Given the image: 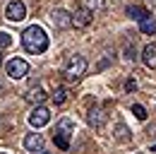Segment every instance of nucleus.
Instances as JSON below:
<instances>
[{"label": "nucleus", "instance_id": "nucleus-1", "mask_svg": "<svg viewBox=\"0 0 156 154\" xmlns=\"http://www.w3.org/2000/svg\"><path fill=\"white\" fill-rule=\"evenodd\" d=\"M22 46H24V51L31 53V56L46 53V51H48V34H46V29L39 27V24L27 27L24 34H22Z\"/></svg>", "mask_w": 156, "mask_h": 154}, {"label": "nucleus", "instance_id": "nucleus-2", "mask_svg": "<svg viewBox=\"0 0 156 154\" xmlns=\"http://www.w3.org/2000/svg\"><path fill=\"white\" fill-rule=\"evenodd\" d=\"M75 133V123L70 120V118H60L58 123H55V130H53V142H55V147L62 149V152H67L70 149V137Z\"/></svg>", "mask_w": 156, "mask_h": 154}, {"label": "nucleus", "instance_id": "nucleus-3", "mask_svg": "<svg viewBox=\"0 0 156 154\" xmlns=\"http://www.w3.org/2000/svg\"><path fill=\"white\" fill-rule=\"evenodd\" d=\"M87 68H89V63H87V58L79 56V53H75V56H70L67 60H65V79H70V82H77L79 77L87 72Z\"/></svg>", "mask_w": 156, "mask_h": 154}, {"label": "nucleus", "instance_id": "nucleus-4", "mask_svg": "<svg viewBox=\"0 0 156 154\" xmlns=\"http://www.w3.org/2000/svg\"><path fill=\"white\" fill-rule=\"evenodd\" d=\"M5 70H7V77L22 79V77H27V72H29V63H27L24 58H12V60L5 65Z\"/></svg>", "mask_w": 156, "mask_h": 154}, {"label": "nucleus", "instance_id": "nucleus-5", "mask_svg": "<svg viewBox=\"0 0 156 154\" xmlns=\"http://www.w3.org/2000/svg\"><path fill=\"white\" fill-rule=\"evenodd\" d=\"M48 120H51V111L46 108V106H34L31 108V113H29V125L31 128H43V125H48Z\"/></svg>", "mask_w": 156, "mask_h": 154}, {"label": "nucleus", "instance_id": "nucleus-6", "mask_svg": "<svg viewBox=\"0 0 156 154\" xmlns=\"http://www.w3.org/2000/svg\"><path fill=\"white\" fill-rule=\"evenodd\" d=\"M5 17L10 19V22H22V19L27 17V5L22 0H10L7 7H5Z\"/></svg>", "mask_w": 156, "mask_h": 154}, {"label": "nucleus", "instance_id": "nucleus-7", "mask_svg": "<svg viewBox=\"0 0 156 154\" xmlns=\"http://www.w3.org/2000/svg\"><path fill=\"white\" fill-rule=\"evenodd\" d=\"M51 22H53L58 29H70V27H72V12H67V10L58 7V10L51 12Z\"/></svg>", "mask_w": 156, "mask_h": 154}, {"label": "nucleus", "instance_id": "nucleus-8", "mask_svg": "<svg viewBox=\"0 0 156 154\" xmlns=\"http://www.w3.org/2000/svg\"><path fill=\"white\" fill-rule=\"evenodd\" d=\"M91 22H94V12H89L84 7H79L77 12L72 15V27H89Z\"/></svg>", "mask_w": 156, "mask_h": 154}, {"label": "nucleus", "instance_id": "nucleus-9", "mask_svg": "<svg viewBox=\"0 0 156 154\" xmlns=\"http://www.w3.org/2000/svg\"><path fill=\"white\" fill-rule=\"evenodd\" d=\"M142 63L149 70H156V43H147L142 48Z\"/></svg>", "mask_w": 156, "mask_h": 154}, {"label": "nucleus", "instance_id": "nucleus-10", "mask_svg": "<svg viewBox=\"0 0 156 154\" xmlns=\"http://www.w3.org/2000/svg\"><path fill=\"white\" fill-rule=\"evenodd\" d=\"M24 147H27L31 154H34V152H41V149H43V135L29 133L27 137H24Z\"/></svg>", "mask_w": 156, "mask_h": 154}, {"label": "nucleus", "instance_id": "nucleus-11", "mask_svg": "<svg viewBox=\"0 0 156 154\" xmlns=\"http://www.w3.org/2000/svg\"><path fill=\"white\" fill-rule=\"evenodd\" d=\"M87 120H89V125H94V128H103V123H106V111L91 108L89 116H87Z\"/></svg>", "mask_w": 156, "mask_h": 154}, {"label": "nucleus", "instance_id": "nucleus-12", "mask_svg": "<svg viewBox=\"0 0 156 154\" xmlns=\"http://www.w3.org/2000/svg\"><path fill=\"white\" fill-rule=\"evenodd\" d=\"M24 99H27L29 104H36V106H39V104H43V101L48 99V94H46L41 87H36V89H29V92L24 94Z\"/></svg>", "mask_w": 156, "mask_h": 154}, {"label": "nucleus", "instance_id": "nucleus-13", "mask_svg": "<svg viewBox=\"0 0 156 154\" xmlns=\"http://www.w3.org/2000/svg\"><path fill=\"white\" fill-rule=\"evenodd\" d=\"M139 31H142V34H149V36H151V34L156 31V19L151 17V15L142 17V19H139Z\"/></svg>", "mask_w": 156, "mask_h": 154}, {"label": "nucleus", "instance_id": "nucleus-14", "mask_svg": "<svg viewBox=\"0 0 156 154\" xmlns=\"http://www.w3.org/2000/svg\"><path fill=\"white\" fill-rule=\"evenodd\" d=\"M79 7H84L89 12H101L106 7V2L103 0H79Z\"/></svg>", "mask_w": 156, "mask_h": 154}, {"label": "nucleus", "instance_id": "nucleus-15", "mask_svg": "<svg viewBox=\"0 0 156 154\" xmlns=\"http://www.w3.org/2000/svg\"><path fill=\"white\" fill-rule=\"evenodd\" d=\"M125 12H127V17L137 19V22H139L142 17H147V15H149V12H147L144 7H139V5H127V10H125Z\"/></svg>", "mask_w": 156, "mask_h": 154}, {"label": "nucleus", "instance_id": "nucleus-16", "mask_svg": "<svg viewBox=\"0 0 156 154\" xmlns=\"http://www.w3.org/2000/svg\"><path fill=\"white\" fill-rule=\"evenodd\" d=\"M53 101H55L58 106H62V104L67 101V87H65V84L55 87V92H53Z\"/></svg>", "mask_w": 156, "mask_h": 154}, {"label": "nucleus", "instance_id": "nucleus-17", "mask_svg": "<svg viewBox=\"0 0 156 154\" xmlns=\"http://www.w3.org/2000/svg\"><path fill=\"white\" fill-rule=\"evenodd\" d=\"M132 113H135L137 120H147V108H144L142 104H135V106H132Z\"/></svg>", "mask_w": 156, "mask_h": 154}, {"label": "nucleus", "instance_id": "nucleus-18", "mask_svg": "<svg viewBox=\"0 0 156 154\" xmlns=\"http://www.w3.org/2000/svg\"><path fill=\"white\" fill-rule=\"evenodd\" d=\"M115 130H118V133H115L118 140H122V142H125V140H130V135H127V128H125L122 123H118V128H115Z\"/></svg>", "mask_w": 156, "mask_h": 154}, {"label": "nucleus", "instance_id": "nucleus-19", "mask_svg": "<svg viewBox=\"0 0 156 154\" xmlns=\"http://www.w3.org/2000/svg\"><path fill=\"white\" fill-rule=\"evenodd\" d=\"M7 46H12V36L7 31H0V48H7Z\"/></svg>", "mask_w": 156, "mask_h": 154}, {"label": "nucleus", "instance_id": "nucleus-20", "mask_svg": "<svg viewBox=\"0 0 156 154\" xmlns=\"http://www.w3.org/2000/svg\"><path fill=\"white\" fill-rule=\"evenodd\" d=\"M137 89V82L130 77V79H125V92H135Z\"/></svg>", "mask_w": 156, "mask_h": 154}, {"label": "nucleus", "instance_id": "nucleus-21", "mask_svg": "<svg viewBox=\"0 0 156 154\" xmlns=\"http://www.w3.org/2000/svg\"><path fill=\"white\" fill-rule=\"evenodd\" d=\"M34 154H36V152H34ZM41 154H51V152H43V149H41Z\"/></svg>", "mask_w": 156, "mask_h": 154}, {"label": "nucleus", "instance_id": "nucleus-22", "mask_svg": "<svg viewBox=\"0 0 156 154\" xmlns=\"http://www.w3.org/2000/svg\"><path fill=\"white\" fill-rule=\"evenodd\" d=\"M2 89H5V87H2V82H0V92H2Z\"/></svg>", "mask_w": 156, "mask_h": 154}, {"label": "nucleus", "instance_id": "nucleus-23", "mask_svg": "<svg viewBox=\"0 0 156 154\" xmlns=\"http://www.w3.org/2000/svg\"><path fill=\"white\" fill-rule=\"evenodd\" d=\"M0 65H2V53H0Z\"/></svg>", "mask_w": 156, "mask_h": 154}, {"label": "nucleus", "instance_id": "nucleus-24", "mask_svg": "<svg viewBox=\"0 0 156 154\" xmlns=\"http://www.w3.org/2000/svg\"><path fill=\"white\" fill-rule=\"evenodd\" d=\"M0 154H5V152H0Z\"/></svg>", "mask_w": 156, "mask_h": 154}]
</instances>
